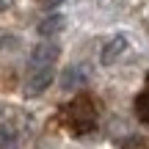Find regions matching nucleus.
<instances>
[{"label": "nucleus", "mask_w": 149, "mask_h": 149, "mask_svg": "<svg viewBox=\"0 0 149 149\" xmlns=\"http://www.w3.org/2000/svg\"><path fill=\"white\" fill-rule=\"evenodd\" d=\"M66 122L74 127V133L91 130V127H94V108H91V100L77 97V100L66 108Z\"/></svg>", "instance_id": "f257e3e1"}, {"label": "nucleus", "mask_w": 149, "mask_h": 149, "mask_svg": "<svg viewBox=\"0 0 149 149\" xmlns=\"http://www.w3.org/2000/svg\"><path fill=\"white\" fill-rule=\"evenodd\" d=\"M53 80H55L53 66H36V69H31V72H28L25 94H28V97H39V94H44V91L53 86Z\"/></svg>", "instance_id": "f03ea898"}, {"label": "nucleus", "mask_w": 149, "mask_h": 149, "mask_svg": "<svg viewBox=\"0 0 149 149\" xmlns=\"http://www.w3.org/2000/svg\"><path fill=\"white\" fill-rule=\"evenodd\" d=\"M58 53L61 50H58L55 42H39L31 53V69H36V66H53L58 61Z\"/></svg>", "instance_id": "7ed1b4c3"}, {"label": "nucleus", "mask_w": 149, "mask_h": 149, "mask_svg": "<svg viewBox=\"0 0 149 149\" xmlns=\"http://www.w3.org/2000/svg\"><path fill=\"white\" fill-rule=\"evenodd\" d=\"M86 80H88V72H86V66L72 64V66H66V69L61 72V88H66V91L80 88V86H86Z\"/></svg>", "instance_id": "20e7f679"}, {"label": "nucleus", "mask_w": 149, "mask_h": 149, "mask_svg": "<svg viewBox=\"0 0 149 149\" xmlns=\"http://www.w3.org/2000/svg\"><path fill=\"white\" fill-rule=\"evenodd\" d=\"M127 44H130V42H127V36H122V33H119V36H113L111 42H108L105 47H102V55H100V61H102L105 66H108V64H113V61H116L119 55H122L124 50H127Z\"/></svg>", "instance_id": "39448f33"}, {"label": "nucleus", "mask_w": 149, "mask_h": 149, "mask_svg": "<svg viewBox=\"0 0 149 149\" xmlns=\"http://www.w3.org/2000/svg\"><path fill=\"white\" fill-rule=\"evenodd\" d=\"M39 36L42 39H53V36H58L61 31H64V17L61 14H50V17H44L42 22H39Z\"/></svg>", "instance_id": "423d86ee"}, {"label": "nucleus", "mask_w": 149, "mask_h": 149, "mask_svg": "<svg viewBox=\"0 0 149 149\" xmlns=\"http://www.w3.org/2000/svg\"><path fill=\"white\" fill-rule=\"evenodd\" d=\"M135 113H138L141 122H146V124H149V88H146V91H141V94L135 97Z\"/></svg>", "instance_id": "0eeeda50"}, {"label": "nucleus", "mask_w": 149, "mask_h": 149, "mask_svg": "<svg viewBox=\"0 0 149 149\" xmlns=\"http://www.w3.org/2000/svg\"><path fill=\"white\" fill-rule=\"evenodd\" d=\"M19 39L17 36H0V50H14Z\"/></svg>", "instance_id": "6e6552de"}, {"label": "nucleus", "mask_w": 149, "mask_h": 149, "mask_svg": "<svg viewBox=\"0 0 149 149\" xmlns=\"http://www.w3.org/2000/svg\"><path fill=\"white\" fill-rule=\"evenodd\" d=\"M42 3V8H55V6H61L64 0H39Z\"/></svg>", "instance_id": "1a4fd4ad"}]
</instances>
